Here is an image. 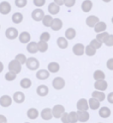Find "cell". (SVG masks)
I'll use <instances>...</instances> for the list:
<instances>
[{
    "label": "cell",
    "instance_id": "cell-28",
    "mask_svg": "<svg viewBox=\"0 0 113 123\" xmlns=\"http://www.w3.org/2000/svg\"><path fill=\"white\" fill-rule=\"evenodd\" d=\"M48 71L50 73H58L59 71V65L56 62H53L48 65Z\"/></svg>",
    "mask_w": 113,
    "mask_h": 123
},
{
    "label": "cell",
    "instance_id": "cell-5",
    "mask_svg": "<svg viewBox=\"0 0 113 123\" xmlns=\"http://www.w3.org/2000/svg\"><path fill=\"white\" fill-rule=\"evenodd\" d=\"M5 36H6L7 39H9V40L16 39V38L18 37V30L15 29L14 27H9L5 31Z\"/></svg>",
    "mask_w": 113,
    "mask_h": 123
},
{
    "label": "cell",
    "instance_id": "cell-13",
    "mask_svg": "<svg viewBox=\"0 0 113 123\" xmlns=\"http://www.w3.org/2000/svg\"><path fill=\"white\" fill-rule=\"evenodd\" d=\"M77 117H78V121L86 122L89 119V113L87 112V110H78L77 111Z\"/></svg>",
    "mask_w": 113,
    "mask_h": 123
},
{
    "label": "cell",
    "instance_id": "cell-23",
    "mask_svg": "<svg viewBox=\"0 0 113 123\" xmlns=\"http://www.w3.org/2000/svg\"><path fill=\"white\" fill-rule=\"evenodd\" d=\"M107 26H106V23H104L102 21H99L97 24L94 26V32L96 33H101V32H104L106 30Z\"/></svg>",
    "mask_w": 113,
    "mask_h": 123
},
{
    "label": "cell",
    "instance_id": "cell-29",
    "mask_svg": "<svg viewBox=\"0 0 113 123\" xmlns=\"http://www.w3.org/2000/svg\"><path fill=\"white\" fill-rule=\"evenodd\" d=\"M92 97H94V98H96V99H98V100L101 102V101H103L104 99H105V94L103 93V92L101 91V90H95V91H93L92 92Z\"/></svg>",
    "mask_w": 113,
    "mask_h": 123
},
{
    "label": "cell",
    "instance_id": "cell-31",
    "mask_svg": "<svg viewBox=\"0 0 113 123\" xmlns=\"http://www.w3.org/2000/svg\"><path fill=\"white\" fill-rule=\"evenodd\" d=\"M12 21L15 23V24H20V23L23 21V15L19 12L14 13L13 16H12Z\"/></svg>",
    "mask_w": 113,
    "mask_h": 123
},
{
    "label": "cell",
    "instance_id": "cell-34",
    "mask_svg": "<svg viewBox=\"0 0 113 123\" xmlns=\"http://www.w3.org/2000/svg\"><path fill=\"white\" fill-rule=\"evenodd\" d=\"M38 49H39V52L45 53L48 50V44H47V42L41 40L39 43H38Z\"/></svg>",
    "mask_w": 113,
    "mask_h": 123
},
{
    "label": "cell",
    "instance_id": "cell-11",
    "mask_svg": "<svg viewBox=\"0 0 113 123\" xmlns=\"http://www.w3.org/2000/svg\"><path fill=\"white\" fill-rule=\"evenodd\" d=\"M77 110H87L89 108L88 101L85 98L79 99V100L77 101Z\"/></svg>",
    "mask_w": 113,
    "mask_h": 123
},
{
    "label": "cell",
    "instance_id": "cell-9",
    "mask_svg": "<svg viewBox=\"0 0 113 123\" xmlns=\"http://www.w3.org/2000/svg\"><path fill=\"white\" fill-rule=\"evenodd\" d=\"M86 25L90 28H94V26L97 24V23L99 22V19L97 16H95V15H90V16H88L86 18Z\"/></svg>",
    "mask_w": 113,
    "mask_h": 123
},
{
    "label": "cell",
    "instance_id": "cell-32",
    "mask_svg": "<svg viewBox=\"0 0 113 123\" xmlns=\"http://www.w3.org/2000/svg\"><path fill=\"white\" fill-rule=\"evenodd\" d=\"M85 54H86V56H88V57H92L96 54V49L93 48L92 46L89 44L88 46L85 47Z\"/></svg>",
    "mask_w": 113,
    "mask_h": 123
},
{
    "label": "cell",
    "instance_id": "cell-21",
    "mask_svg": "<svg viewBox=\"0 0 113 123\" xmlns=\"http://www.w3.org/2000/svg\"><path fill=\"white\" fill-rule=\"evenodd\" d=\"M92 6H93V4L90 0H84V1L81 3V10L85 13H87L92 9Z\"/></svg>",
    "mask_w": 113,
    "mask_h": 123
},
{
    "label": "cell",
    "instance_id": "cell-2",
    "mask_svg": "<svg viewBox=\"0 0 113 123\" xmlns=\"http://www.w3.org/2000/svg\"><path fill=\"white\" fill-rule=\"evenodd\" d=\"M26 66L27 68H29L30 71H36L40 67V63H39V61H38L36 58H29L27 59L26 61Z\"/></svg>",
    "mask_w": 113,
    "mask_h": 123
},
{
    "label": "cell",
    "instance_id": "cell-1",
    "mask_svg": "<svg viewBox=\"0 0 113 123\" xmlns=\"http://www.w3.org/2000/svg\"><path fill=\"white\" fill-rule=\"evenodd\" d=\"M8 68H9L10 72H13V73H15L17 74L21 73V71H22V65L19 63L16 59H15V60H12L9 63Z\"/></svg>",
    "mask_w": 113,
    "mask_h": 123
},
{
    "label": "cell",
    "instance_id": "cell-37",
    "mask_svg": "<svg viewBox=\"0 0 113 123\" xmlns=\"http://www.w3.org/2000/svg\"><path fill=\"white\" fill-rule=\"evenodd\" d=\"M109 34L107 32H101V33H97V36H96V39H98L99 41H101L102 43H104L106 41V39L108 38Z\"/></svg>",
    "mask_w": 113,
    "mask_h": 123
},
{
    "label": "cell",
    "instance_id": "cell-20",
    "mask_svg": "<svg viewBox=\"0 0 113 123\" xmlns=\"http://www.w3.org/2000/svg\"><path fill=\"white\" fill-rule=\"evenodd\" d=\"M41 117L44 120H51L52 117H53L52 109H50V108H44L42 110V112H41Z\"/></svg>",
    "mask_w": 113,
    "mask_h": 123
},
{
    "label": "cell",
    "instance_id": "cell-33",
    "mask_svg": "<svg viewBox=\"0 0 113 123\" xmlns=\"http://www.w3.org/2000/svg\"><path fill=\"white\" fill-rule=\"evenodd\" d=\"M53 20H54V19H53V17L51 16V15H45L42 21H43L44 26H46V27H51Z\"/></svg>",
    "mask_w": 113,
    "mask_h": 123
},
{
    "label": "cell",
    "instance_id": "cell-27",
    "mask_svg": "<svg viewBox=\"0 0 113 123\" xmlns=\"http://www.w3.org/2000/svg\"><path fill=\"white\" fill-rule=\"evenodd\" d=\"M27 51H28V53H30V54H35V53H37L38 51H39V49H38V43H36V42L29 43L28 46H27Z\"/></svg>",
    "mask_w": 113,
    "mask_h": 123
},
{
    "label": "cell",
    "instance_id": "cell-43",
    "mask_svg": "<svg viewBox=\"0 0 113 123\" xmlns=\"http://www.w3.org/2000/svg\"><path fill=\"white\" fill-rule=\"evenodd\" d=\"M50 39H51V35H50V33H48V32L42 33L41 36H40V40H43V41L48 42Z\"/></svg>",
    "mask_w": 113,
    "mask_h": 123
},
{
    "label": "cell",
    "instance_id": "cell-25",
    "mask_svg": "<svg viewBox=\"0 0 113 123\" xmlns=\"http://www.w3.org/2000/svg\"><path fill=\"white\" fill-rule=\"evenodd\" d=\"M57 44H58V46H59V48H61V49H65V48H67V46H69V42H67V39H66V38H64V37L58 38Z\"/></svg>",
    "mask_w": 113,
    "mask_h": 123
},
{
    "label": "cell",
    "instance_id": "cell-17",
    "mask_svg": "<svg viewBox=\"0 0 113 123\" xmlns=\"http://www.w3.org/2000/svg\"><path fill=\"white\" fill-rule=\"evenodd\" d=\"M98 114H99V116L101 118L105 119V118H108L111 115V110L108 108V107L103 106V107H101V108L98 110Z\"/></svg>",
    "mask_w": 113,
    "mask_h": 123
},
{
    "label": "cell",
    "instance_id": "cell-30",
    "mask_svg": "<svg viewBox=\"0 0 113 123\" xmlns=\"http://www.w3.org/2000/svg\"><path fill=\"white\" fill-rule=\"evenodd\" d=\"M77 36V32H75V30L73 28H69L66 29L65 31V38L67 40H72L74 39V37Z\"/></svg>",
    "mask_w": 113,
    "mask_h": 123
},
{
    "label": "cell",
    "instance_id": "cell-6",
    "mask_svg": "<svg viewBox=\"0 0 113 123\" xmlns=\"http://www.w3.org/2000/svg\"><path fill=\"white\" fill-rule=\"evenodd\" d=\"M94 88L97 89V90H101V91H104L108 88V83L106 80H98L94 82Z\"/></svg>",
    "mask_w": 113,
    "mask_h": 123
},
{
    "label": "cell",
    "instance_id": "cell-53",
    "mask_svg": "<svg viewBox=\"0 0 113 123\" xmlns=\"http://www.w3.org/2000/svg\"><path fill=\"white\" fill-rule=\"evenodd\" d=\"M102 1H103V2H105V3H108V2H110V1H111V0H102Z\"/></svg>",
    "mask_w": 113,
    "mask_h": 123
},
{
    "label": "cell",
    "instance_id": "cell-14",
    "mask_svg": "<svg viewBox=\"0 0 113 123\" xmlns=\"http://www.w3.org/2000/svg\"><path fill=\"white\" fill-rule=\"evenodd\" d=\"M48 10L51 15H57L59 12V10H61V8H59V5H58L57 3L52 2L48 6Z\"/></svg>",
    "mask_w": 113,
    "mask_h": 123
},
{
    "label": "cell",
    "instance_id": "cell-26",
    "mask_svg": "<svg viewBox=\"0 0 113 123\" xmlns=\"http://www.w3.org/2000/svg\"><path fill=\"white\" fill-rule=\"evenodd\" d=\"M27 116L29 119H37L38 116H39V111H38L36 108H30L28 111H27Z\"/></svg>",
    "mask_w": 113,
    "mask_h": 123
},
{
    "label": "cell",
    "instance_id": "cell-19",
    "mask_svg": "<svg viewBox=\"0 0 113 123\" xmlns=\"http://www.w3.org/2000/svg\"><path fill=\"white\" fill-rule=\"evenodd\" d=\"M88 104H89V107H90V109H92V110H96V109H98L99 108V106H100V101L98 100V99H96L94 97H91L88 100Z\"/></svg>",
    "mask_w": 113,
    "mask_h": 123
},
{
    "label": "cell",
    "instance_id": "cell-48",
    "mask_svg": "<svg viewBox=\"0 0 113 123\" xmlns=\"http://www.w3.org/2000/svg\"><path fill=\"white\" fill-rule=\"evenodd\" d=\"M62 122L63 123H69V113L64 112V114L62 115Z\"/></svg>",
    "mask_w": 113,
    "mask_h": 123
},
{
    "label": "cell",
    "instance_id": "cell-50",
    "mask_svg": "<svg viewBox=\"0 0 113 123\" xmlns=\"http://www.w3.org/2000/svg\"><path fill=\"white\" fill-rule=\"evenodd\" d=\"M7 122V119L4 115H1L0 114V123H6Z\"/></svg>",
    "mask_w": 113,
    "mask_h": 123
},
{
    "label": "cell",
    "instance_id": "cell-39",
    "mask_svg": "<svg viewBox=\"0 0 113 123\" xmlns=\"http://www.w3.org/2000/svg\"><path fill=\"white\" fill-rule=\"evenodd\" d=\"M102 44H103V43H102L101 41H99L98 39H94V40H92L91 42H90V45H91L93 48H95L96 50H97V49H100L101 46H102Z\"/></svg>",
    "mask_w": 113,
    "mask_h": 123
},
{
    "label": "cell",
    "instance_id": "cell-40",
    "mask_svg": "<svg viewBox=\"0 0 113 123\" xmlns=\"http://www.w3.org/2000/svg\"><path fill=\"white\" fill-rule=\"evenodd\" d=\"M15 59H16L21 65L26 64V61H27V58H26V56L24 55V54H18Z\"/></svg>",
    "mask_w": 113,
    "mask_h": 123
},
{
    "label": "cell",
    "instance_id": "cell-42",
    "mask_svg": "<svg viewBox=\"0 0 113 123\" xmlns=\"http://www.w3.org/2000/svg\"><path fill=\"white\" fill-rule=\"evenodd\" d=\"M15 5L18 8H23L27 5V0H15Z\"/></svg>",
    "mask_w": 113,
    "mask_h": 123
},
{
    "label": "cell",
    "instance_id": "cell-45",
    "mask_svg": "<svg viewBox=\"0 0 113 123\" xmlns=\"http://www.w3.org/2000/svg\"><path fill=\"white\" fill-rule=\"evenodd\" d=\"M34 2V5L37 6V7H42L45 5V3H46V0H33Z\"/></svg>",
    "mask_w": 113,
    "mask_h": 123
},
{
    "label": "cell",
    "instance_id": "cell-36",
    "mask_svg": "<svg viewBox=\"0 0 113 123\" xmlns=\"http://www.w3.org/2000/svg\"><path fill=\"white\" fill-rule=\"evenodd\" d=\"M20 86H21V87H23V88H29L30 86H32V81H31V80H29V79H23V80H21V81H20Z\"/></svg>",
    "mask_w": 113,
    "mask_h": 123
},
{
    "label": "cell",
    "instance_id": "cell-35",
    "mask_svg": "<svg viewBox=\"0 0 113 123\" xmlns=\"http://www.w3.org/2000/svg\"><path fill=\"white\" fill-rule=\"evenodd\" d=\"M93 79H94L95 80H104V79H105V74H104V72H102V71H100V70L95 71L94 74H93Z\"/></svg>",
    "mask_w": 113,
    "mask_h": 123
},
{
    "label": "cell",
    "instance_id": "cell-52",
    "mask_svg": "<svg viewBox=\"0 0 113 123\" xmlns=\"http://www.w3.org/2000/svg\"><path fill=\"white\" fill-rule=\"evenodd\" d=\"M3 68H4V66H3V64L0 62V73H2L3 72Z\"/></svg>",
    "mask_w": 113,
    "mask_h": 123
},
{
    "label": "cell",
    "instance_id": "cell-55",
    "mask_svg": "<svg viewBox=\"0 0 113 123\" xmlns=\"http://www.w3.org/2000/svg\"><path fill=\"white\" fill-rule=\"evenodd\" d=\"M0 28H1V26H0Z\"/></svg>",
    "mask_w": 113,
    "mask_h": 123
},
{
    "label": "cell",
    "instance_id": "cell-7",
    "mask_svg": "<svg viewBox=\"0 0 113 123\" xmlns=\"http://www.w3.org/2000/svg\"><path fill=\"white\" fill-rule=\"evenodd\" d=\"M72 52L75 56H82L85 53V47L82 44H75L72 48Z\"/></svg>",
    "mask_w": 113,
    "mask_h": 123
},
{
    "label": "cell",
    "instance_id": "cell-44",
    "mask_svg": "<svg viewBox=\"0 0 113 123\" xmlns=\"http://www.w3.org/2000/svg\"><path fill=\"white\" fill-rule=\"evenodd\" d=\"M104 44L107 46V47H112L113 46V35H110L108 36V38L106 39V41L104 42Z\"/></svg>",
    "mask_w": 113,
    "mask_h": 123
},
{
    "label": "cell",
    "instance_id": "cell-15",
    "mask_svg": "<svg viewBox=\"0 0 113 123\" xmlns=\"http://www.w3.org/2000/svg\"><path fill=\"white\" fill-rule=\"evenodd\" d=\"M12 103V98L8 95H2L0 97V105L2 107H8Z\"/></svg>",
    "mask_w": 113,
    "mask_h": 123
},
{
    "label": "cell",
    "instance_id": "cell-4",
    "mask_svg": "<svg viewBox=\"0 0 113 123\" xmlns=\"http://www.w3.org/2000/svg\"><path fill=\"white\" fill-rule=\"evenodd\" d=\"M52 84H53V87H54L55 89L59 90V89H63V88L65 87V80H64L63 78H59V76H58V78H56V79L53 80Z\"/></svg>",
    "mask_w": 113,
    "mask_h": 123
},
{
    "label": "cell",
    "instance_id": "cell-18",
    "mask_svg": "<svg viewBox=\"0 0 113 123\" xmlns=\"http://www.w3.org/2000/svg\"><path fill=\"white\" fill-rule=\"evenodd\" d=\"M13 99H14V101L16 103H22V102H24V100H25V94L23 93V92H21V91H16L13 94Z\"/></svg>",
    "mask_w": 113,
    "mask_h": 123
},
{
    "label": "cell",
    "instance_id": "cell-51",
    "mask_svg": "<svg viewBox=\"0 0 113 123\" xmlns=\"http://www.w3.org/2000/svg\"><path fill=\"white\" fill-rule=\"evenodd\" d=\"M54 2L55 3H57L58 5H63V4H65V0H54Z\"/></svg>",
    "mask_w": 113,
    "mask_h": 123
},
{
    "label": "cell",
    "instance_id": "cell-22",
    "mask_svg": "<svg viewBox=\"0 0 113 123\" xmlns=\"http://www.w3.org/2000/svg\"><path fill=\"white\" fill-rule=\"evenodd\" d=\"M37 93L38 95L40 96H46L48 93H49V88L47 86H44V84H42V86H39L37 87Z\"/></svg>",
    "mask_w": 113,
    "mask_h": 123
},
{
    "label": "cell",
    "instance_id": "cell-16",
    "mask_svg": "<svg viewBox=\"0 0 113 123\" xmlns=\"http://www.w3.org/2000/svg\"><path fill=\"white\" fill-rule=\"evenodd\" d=\"M36 76L38 80H47L49 76H50V72L47 70H40L38 71L36 74Z\"/></svg>",
    "mask_w": 113,
    "mask_h": 123
},
{
    "label": "cell",
    "instance_id": "cell-54",
    "mask_svg": "<svg viewBox=\"0 0 113 123\" xmlns=\"http://www.w3.org/2000/svg\"><path fill=\"white\" fill-rule=\"evenodd\" d=\"M111 21H112V23H113V17H112V19H111Z\"/></svg>",
    "mask_w": 113,
    "mask_h": 123
},
{
    "label": "cell",
    "instance_id": "cell-10",
    "mask_svg": "<svg viewBox=\"0 0 113 123\" xmlns=\"http://www.w3.org/2000/svg\"><path fill=\"white\" fill-rule=\"evenodd\" d=\"M44 16H45V13H44V11L42 9H35L32 12V18L35 21H38V22L42 21Z\"/></svg>",
    "mask_w": 113,
    "mask_h": 123
},
{
    "label": "cell",
    "instance_id": "cell-38",
    "mask_svg": "<svg viewBox=\"0 0 113 123\" xmlns=\"http://www.w3.org/2000/svg\"><path fill=\"white\" fill-rule=\"evenodd\" d=\"M78 121L77 113V112H71L69 113V123H75Z\"/></svg>",
    "mask_w": 113,
    "mask_h": 123
},
{
    "label": "cell",
    "instance_id": "cell-24",
    "mask_svg": "<svg viewBox=\"0 0 113 123\" xmlns=\"http://www.w3.org/2000/svg\"><path fill=\"white\" fill-rule=\"evenodd\" d=\"M19 40L22 44H27L31 40V36H30V34L28 32H22L19 35Z\"/></svg>",
    "mask_w": 113,
    "mask_h": 123
},
{
    "label": "cell",
    "instance_id": "cell-8",
    "mask_svg": "<svg viewBox=\"0 0 113 123\" xmlns=\"http://www.w3.org/2000/svg\"><path fill=\"white\" fill-rule=\"evenodd\" d=\"M11 11V5L9 2L7 1H3L0 3V13L3 15H7L9 14Z\"/></svg>",
    "mask_w": 113,
    "mask_h": 123
},
{
    "label": "cell",
    "instance_id": "cell-3",
    "mask_svg": "<svg viewBox=\"0 0 113 123\" xmlns=\"http://www.w3.org/2000/svg\"><path fill=\"white\" fill-rule=\"evenodd\" d=\"M52 112H53V116H54L55 118H61L62 115L65 112V107L63 105H61V104L55 105L54 107H53Z\"/></svg>",
    "mask_w": 113,
    "mask_h": 123
},
{
    "label": "cell",
    "instance_id": "cell-46",
    "mask_svg": "<svg viewBox=\"0 0 113 123\" xmlns=\"http://www.w3.org/2000/svg\"><path fill=\"white\" fill-rule=\"evenodd\" d=\"M74 4H75V0H65V5L69 7V8L74 6Z\"/></svg>",
    "mask_w": 113,
    "mask_h": 123
},
{
    "label": "cell",
    "instance_id": "cell-47",
    "mask_svg": "<svg viewBox=\"0 0 113 123\" xmlns=\"http://www.w3.org/2000/svg\"><path fill=\"white\" fill-rule=\"evenodd\" d=\"M106 67L109 71H113V58L109 59L107 61V63H106Z\"/></svg>",
    "mask_w": 113,
    "mask_h": 123
},
{
    "label": "cell",
    "instance_id": "cell-12",
    "mask_svg": "<svg viewBox=\"0 0 113 123\" xmlns=\"http://www.w3.org/2000/svg\"><path fill=\"white\" fill-rule=\"evenodd\" d=\"M51 28L54 31H59L63 28V21L61 19H59V18H55L52 22Z\"/></svg>",
    "mask_w": 113,
    "mask_h": 123
},
{
    "label": "cell",
    "instance_id": "cell-49",
    "mask_svg": "<svg viewBox=\"0 0 113 123\" xmlns=\"http://www.w3.org/2000/svg\"><path fill=\"white\" fill-rule=\"evenodd\" d=\"M107 100L109 103L113 104V92H110V93L107 95Z\"/></svg>",
    "mask_w": 113,
    "mask_h": 123
},
{
    "label": "cell",
    "instance_id": "cell-41",
    "mask_svg": "<svg viewBox=\"0 0 113 123\" xmlns=\"http://www.w3.org/2000/svg\"><path fill=\"white\" fill-rule=\"evenodd\" d=\"M15 79H16V74L13 73V72H8L6 74H5V80H8V81H12L14 80Z\"/></svg>",
    "mask_w": 113,
    "mask_h": 123
}]
</instances>
